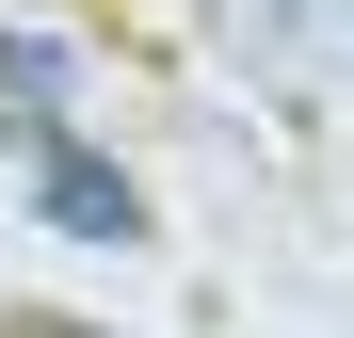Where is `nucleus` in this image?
Returning <instances> with one entry per match:
<instances>
[{
    "instance_id": "obj_1",
    "label": "nucleus",
    "mask_w": 354,
    "mask_h": 338,
    "mask_svg": "<svg viewBox=\"0 0 354 338\" xmlns=\"http://www.w3.org/2000/svg\"><path fill=\"white\" fill-rule=\"evenodd\" d=\"M48 209L97 225V242H129V178H97V161H48Z\"/></svg>"
}]
</instances>
